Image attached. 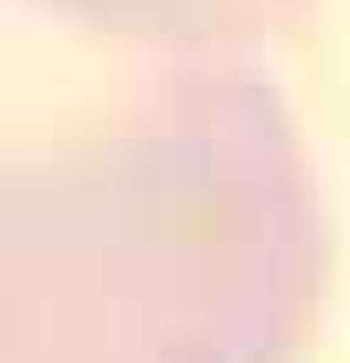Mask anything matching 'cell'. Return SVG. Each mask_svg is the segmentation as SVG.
Here are the masks:
<instances>
[{
	"label": "cell",
	"instance_id": "6da1fadb",
	"mask_svg": "<svg viewBox=\"0 0 350 363\" xmlns=\"http://www.w3.org/2000/svg\"><path fill=\"white\" fill-rule=\"evenodd\" d=\"M317 191L251 53L0 0V363H251L317 277Z\"/></svg>",
	"mask_w": 350,
	"mask_h": 363
},
{
	"label": "cell",
	"instance_id": "7a4b0ae2",
	"mask_svg": "<svg viewBox=\"0 0 350 363\" xmlns=\"http://www.w3.org/2000/svg\"><path fill=\"white\" fill-rule=\"evenodd\" d=\"M27 7L113 27L165 47H212V53H251L265 33L291 27L311 0H27Z\"/></svg>",
	"mask_w": 350,
	"mask_h": 363
}]
</instances>
